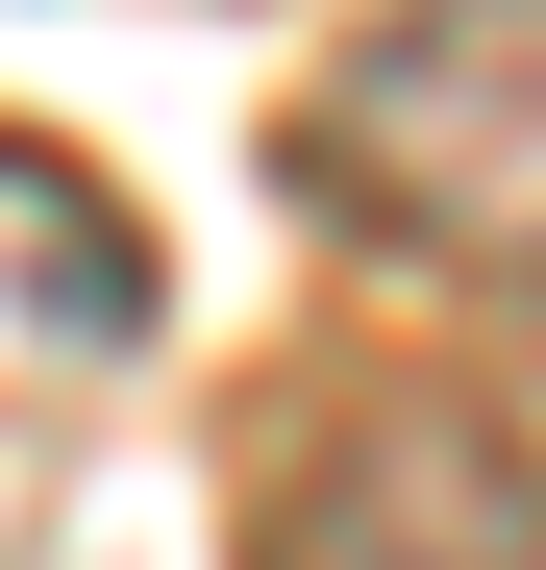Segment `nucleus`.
<instances>
[{
	"label": "nucleus",
	"mask_w": 546,
	"mask_h": 570,
	"mask_svg": "<svg viewBox=\"0 0 546 570\" xmlns=\"http://www.w3.org/2000/svg\"><path fill=\"white\" fill-rule=\"evenodd\" d=\"M273 570H546V471L472 397H373L299 497H273Z\"/></svg>",
	"instance_id": "nucleus-2"
},
{
	"label": "nucleus",
	"mask_w": 546,
	"mask_h": 570,
	"mask_svg": "<svg viewBox=\"0 0 546 570\" xmlns=\"http://www.w3.org/2000/svg\"><path fill=\"white\" fill-rule=\"evenodd\" d=\"M299 224H348L373 273H447V298H546V0H373L299 125Z\"/></svg>",
	"instance_id": "nucleus-1"
}]
</instances>
